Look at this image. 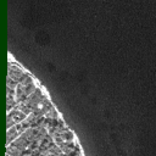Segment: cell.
Here are the masks:
<instances>
[{
  "mask_svg": "<svg viewBox=\"0 0 156 156\" xmlns=\"http://www.w3.org/2000/svg\"><path fill=\"white\" fill-rule=\"evenodd\" d=\"M37 87H38V84H37L35 79L28 72H26V74L21 78V80L15 87V100H16V104L23 101L29 94H32L35 90Z\"/></svg>",
  "mask_w": 156,
  "mask_h": 156,
  "instance_id": "obj_1",
  "label": "cell"
},
{
  "mask_svg": "<svg viewBox=\"0 0 156 156\" xmlns=\"http://www.w3.org/2000/svg\"><path fill=\"white\" fill-rule=\"evenodd\" d=\"M44 98H46V94H45L44 89L43 88H39V85H38L32 94H29L23 101H21V102L17 104V107L22 112H24L26 115H29V113H32L37 108V106L39 105V102Z\"/></svg>",
  "mask_w": 156,
  "mask_h": 156,
  "instance_id": "obj_2",
  "label": "cell"
},
{
  "mask_svg": "<svg viewBox=\"0 0 156 156\" xmlns=\"http://www.w3.org/2000/svg\"><path fill=\"white\" fill-rule=\"evenodd\" d=\"M26 69L22 68L17 63H10L9 65V72H7V87L15 88L16 84L21 80V78L26 74Z\"/></svg>",
  "mask_w": 156,
  "mask_h": 156,
  "instance_id": "obj_3",
  "label": "cell"
},
{
  "mask_svg": "<svg viewBox=\"0 0 156 156\" xmlns=\"http://www.w3.org/2000/svg\"><path fill=\"white\" fill-rule=\"evenodd\" d=\"M26 116H27V115H26L24 112H22V111L17 107V105L13 106L12 108L7 110V117H6L7 128L11 127V126H15V124H17V123H20L21 121H23Z\"/></svg>",
  "mask_w": 156,
  "mask_h": 156,
  "instance_id": "obj_4",
  "label": "cell"
}]
</instances>
